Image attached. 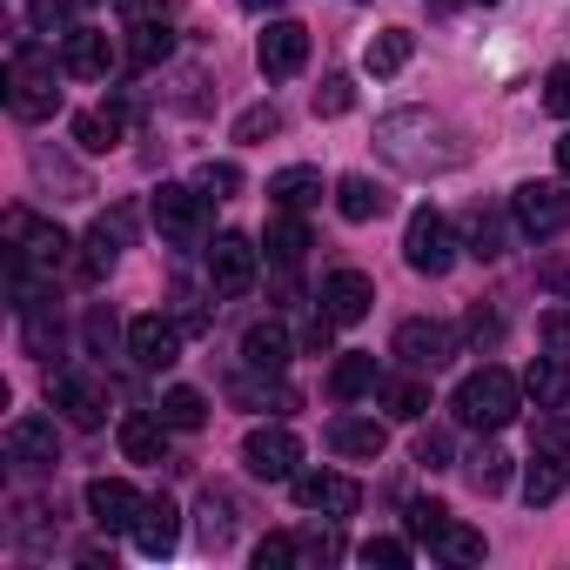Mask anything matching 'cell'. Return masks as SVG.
<instances>
[{"instance_id":"35","label":"cell","mask_w":570,"mask_h":570,"mask_svg":"<svg viewBox=\"0 0 570 570\" xmlns=\"http://www.w3.org/2000/svg\"><path fill=\"white\" fill-rule=\"evenodd\" d=\"M268 195H275V208H309V202H323V175L316 168H282V175H268Z\"/></svg>"},{"instance_id":"36","label":"cell","mask_w":570,"mask_h":570,"mask_svg":"<svg viewBox=\"0 0 570 570\" xmlns=\"http://www.w3.org/2000/svg\"><path fill=\"white\" fill-rule=\"evenodd\" d=\"M21 330H28V356H61V316H55V296H41L35 309H21Z\"/></svg>"},{"instance_id":"32","label":"cell","mask_w":570,"mask_h":570,"mask_svg":"<svg viewBox=\"0 0 570 570\" xmlns=\"http://www.w3.org/2000/svg\"><path fill=\"white\" fill-rule=\"evenodd\" d=\"M410 55H416V35H410V28H383V35L363 48V68H370V75H396V68H410Z\"/></svg>"},{"instance_id":"15","label":"cell","mask_w":570,"mask_h":570,"mask_svg":"<svg viewBox=\"0 0 570 570\" xmlns=\"http://www.w3.org/2000/svg\"><path fill=\"white\" fill-rule=\"evenodd\" d=\"M128 356H135V370H168V363H181V323H168V316H135V323H128Z\"/></svg>"},{"instance_id":"21","label":"cell","mask_w":570,"mask_h":570,"mask_svg":"<svg viewBox=\"0 0 570 570\" xmlns=\"http://www.w3.org/2000/svg\"><path fill=\"white\" fill-rule=\"evenodd\" d=\"M175 543H181V510H175L168 497H148L141 517H135V550H141V557H168Z\"/></svg>"},{"instance_id":"30","label":"cell","mask_w":570,"mask_h":570,"mask_svg":"<svg viewBox=\"0 0 570 570\" xmlns=\"http://www.w3.org/2000/svg\"><path fill=\"white\" fill-rule=\"evenodd\" d=\"M376 383H383V370H376V356H370V350H350V356H343V363L330 370V390H336L343 403H356V396H370Z\"/></svg>"},{"instance_id":"26","label":"cell","mask_w":570,"mask_h":570,"mask_svg":"<svg viewBox=\"0 0 570 570\" xmlns=\"http://www.w3.org/2000/svg\"><path fill=\"white\" fill-rule=\"evenodd\" d=\"M523 396H530L537 410H563V403H570V370H563V356H537V363L523 370Z\"/></svg>"},{"instance_id":"6","label":"cell","mask_w":570,"mask_h":570,"mask_svg":"<svg viewBox=\"0 0 570 570\" xmlns=\"http://www.w3.org/2000/svg\"><path fill=\"white\" fill-rule=\"evenodd\" d=\"M155 228L175 248H202L208 242V195L202 188H181V181H161L155 188Z\"/></svg>"},{"instance_id":"56","label":"cell","mask_w":570,"mask_h":570,"mask_svg":"<svg viewBox=\"0 0 570 570\" xmlns=\"http://www.w3.org/2000/svg\"><path fill=\"white\" fill-rule=\"evenodd\" d=\"M463 336H470V343L483 350V343H497V336H503V323H497L490 309H470V323H463Z\"/></svg>"},{"instance_id":"27","label":"cell","mask_w":570,"mask_h":570,"mask_svg":"<svg viewBox=\"0 0 570 570\" xmlns=\"http://www.w3.org/2000/svg\"><path fill=\"white\" fill-rule=\"evenodd\" d=\"M195 517H202V543H208V550H228V543H235V517H242V510H235V497H228V490H215V483H208V490H202V503H195Z\"/></svg>"},{"instance_id":"51","label":"cell","mask_w":570,"mask_h":570,"mask_svg":"<svg viewBox=\"0 0 570 570\" xmlns=\"http://www.w3.org/2000/svg\"><path fill=\"white\" fill-rule=\"evenodd\" d=\"M416 463H423V470H450V436H443V430H423V436H416Z\"/></svg>"},{"instance_id":"38","label":"cell","mask_w":570,"mask_h":570,"mask_svg":"<svg viewBox=\"0 0 570 570\" xmlns=\"http://www.w3.org/2000/svg\"><path fill=\"white\" fill-rule=\"evenodd\" d=\"M463 235H470V242H463L470 255H483V262H497V255H503V215H497V208H483V202H476V208H470V222H463Z\"/></svg>"},{"instance_id":"31","label":"cell","mask_w":570,"mask_h":570,"mask_svg":"<svg viewBox=\"0 0 570 570\" xmlns=\"http://www.w3.org/2000/svg\"><path fill=\"white\" fill-rule=\"evenodd\" d=\"M430 550H436L443 563H483V530H470V523L443 517V523L430 530Z\"/></svg>"},{"instance_id":"20","label":"cell","mask_w":570,"mask_h":570,"mask_svg":"<svg viewBox=\"0 0 570 570\" xmlns=\"http://www.w3.org/2000/svg\"><path fill=\"white\" fill-rule=\"evenodd\" d=\"M289 356H296V343H289V330H282V323H248L242 330V363L255 376H282V370H289Z\"/></svg>"},{"instance_id":"8","label":"cell","mask_w":570,"mask_h":570,"mask_svg":"<svg viewBox=\"0 0 570 570\" xmlns=\"http://www.w3.org/2000/svg\"><path fill=\"white\" fill-rule=\"evenodd\" d=\"M255 262H262V248H255L248 235H235V228L215 235V242H208V289L228 296V303L248 296V289H255Z\"/></svg>"},{"instance_id":"37","label":"cell","mask_w":570,"mask_h":570,"mask_svg":"<svg viewBox=\"0 0 570 570\" xmlns=\"http://www.w3.org/2000/svg\"><path fill=\"white\" fill-rule=\"evenodd\" d=\"M135 41H128V61L135 68H161L168 55H175V35H168V21H141V28H128Z\"/></svg>"},{"instance_id":"46","label":"cell","mask_w":570,"mask_h":570,"mask_svg":"<svg viewBox=\"0 0 570 570\" xmlns=\"http://www.w3.org/2000/svg\"><path fill=\"white\" fill-rule=\"evenodd\" d=\"M195 188H202V195H215V202H228V195L242 188V168H235V161H208Z\"/></svg>"},{"instance_id":"34","label":"cell","mask_w":570,"mask_h":570,"mask_svg":"<svg viewBox=\"0 0 570 570\" xmlns=\"http://www.w3.org/2000/svg\"><path fill=\"white\" fill-rule=\"evenodd\" d=\"M463 476H470V490H476V497H497V490L510 483V456H503L497 443H476V450L463 456Z\"/></svg>"},{"instance_id":"22","label":"cell","mask_w":570,"mask_h":570,"mask_svg":"<svg viewBox=\"0 0 570 570\" xmlns=\"http://www.w3.org/2000/svg\"><path fill=\"white\" fill-rule=\"evenodd\" d=\"M121 456L128 463H168V423H161V410L148 416V410H128L121 416Z\"/></svg>"},{"instance_id":"12","label":"cell","mask_w":570,"mask_h":570,"mask_svg":"<svg viewBox=\"0 0 570 570\" xmlns=\"http://www.w3.org/2000/svg\"><path fill=\"white\" fill-rule=\"evenodd\" d=\"M0 450H8L14 470H55L61 463V430H55V416H14Z\"/></svg>"},{"instance_id":"28","label":"cell","mask_w":570,"mask_h":570,"mask_svg":"<svg viewBox=\"0 0 570 570\" xmlns=\"http://www.w3.org/2000/svg\"><path fill=\"white\" fill-rule=\"evenodd\" d=\"M336 208H343V222H376V215H390V195L370 175H343L336 181Z\"/></svg>"},{"instance_id":"10","label":"cell","mask_w":570,"mask_h":570,"mask_svg":"<svg viewBox=\"0 0 570 570\" xmlns=\"http://www.w3.org/2000/svg\"><path fill=\"white\" fill-rule=\"evenodd\" d=\"M396 356H403L410 370L436 376V370L456 363V330H450V323H430V316H410V323L396 330Z\"/></svg>"},{"instance_id":"42","label":"cell","mask_w":570,"mask_h":570,"mask_svg":"<svg viewBox=\"0 0 570 570\" xmlns=\"http://www.w3.org/2000/svg\"><path fill=\"white\" fill-rule=\"evenodd\" d=\"M268 135H282V108H275V101H255V108L235 121V141L255 148V141H268Z\"/></svg>"},{"instance_id":"41","label":"cell","mask_w":570,"mask_h":570,"mask_svg":"<svg viewBox=\"0 0 570 570\" xmlns=\"http://www.w3.org/2000/svg\"><path fill=\"white\" fill-rule=\"evenodd\" d=\"M350 108H356V81H350V75H323V88H316V115L336 121V115H350Z\"/></svg>"},{"instance_id":"11","label":"cell","mask_w":570,"mask_h":570,"mask_svg":"<svg viewBox=\"0 0 570 570\" xmlns=\"http://www.w3.org/2000/svg\"><path fill=\"white\" fill-rule=\"evenodd\" d=\"M255 68H262L268 81L303 75V68H309V28H303V21H268L262 41H255Z\"/></svg>"},{"instance_id":"43","label":"cell","mask_w":570,"mask_h":570,"mask_svg":"<svg viewBox=\"0 0 570 570\" xmlns=\"http://www.w3.org/2000/svg\"><path fill=\"white\" fill-rule=\"evenodd\" d=\"M289 563H303V550H296L289 530H275V537L255 543V570H289Z\"/></svg>"},{"instance_id":"16","label":"cell","mask_w":570,"mask_h":570,"mask_svg":"<svg viewBox=\"0 0 570 570\" xmlns=\"http://www.w3.org/2000/svg\"><path fill=\"white\" fill-rule=\"evenodd\" d=\"M296 503H303V510H316V517H350V510L363 503V490H356V476L303 470V476H296Z\"/></svg>"},{"instance_id":"18","label":"cell","mask_w":570,"mask_h":570,"mask_svg":"<svg viewBox=\"0 0 570 570\" xmlns=\"http://www.w3.org/2000/svg\"><path fill=\"white\" fill-rule=\"evenodd\" d=\"M141 503H148V497H135V483H121V476H95V483H88V517H95V530H135Z\"/></svg>"},{"instance_id":"47","label":"cell","mask_w":570,"mask_h":570,"mask_svg":"<svg viewBox=\"0 0 570 570\" xmlns=\"http://www.w3.org/2000/svg\"><path fill=\"white\" fill-rule=\"evenodd\" d=\"M443 517H450V510H443L436 497H416V503L403 510V523H410V537H416V543H430V530H436Z\"/></svg>"},{"instance_id":"4","label":"cell","mask_w":570,"mask_h":570,"mask_svg":"<svg viewBox=\"0 0 570 570\" xmlns=\"http://www.w3.org/2000/svg\"><path fill=\"white\" fill-rule=\"evenodd\" d=\"M68 235L55 228V222H41V215H28V208H8V262H21V268H35V275H55L61 262H68Z\"/></svg>"},{"instance_id":"1","label":"cell","mask_w":570,"mask_h":570,"mask_svg":"<svg viewBox=\"0 0 570 570\" xmlns=\"http://www.w3.org/2000/svg\"><path fill=\"white\" fill-rule=\"evenodd\" d=\"M376 148H383V161L403 168V175H450V168L470 161L463 135H456L443 115H430V108H396V115H383V121H376Z\"/></svg>"},{"instance_id":"29","label":"cell","mask_w":570,"mask_h":570,"mask_svg":"<svg viewBox=\"0 0 570 570\" xmlns=\"http://www.w3.org/2000/svg\"><path fill=\"white\" fill-rule=\"evenodd\" d=\"M563 483H570V463L537 450V456H530V470H523V503H530V510H543V503H557V497H563Z\"/></svg>"},{"instance_id":"39","label":"cell","mask_w":570,"mask_h":570,"mask_svg":"<svg viewBox=\"0 0 570 570\" xmlns=\"http://www.w3.org/2000/svg\"><path fill=\"white\" fill-rule=\"evenodd\" d=\"M161 423H168V430H202V423H208L202 390H168V396H161Z\"/></svg>"},{"instance_id":"9","label":"cell","mask_w":570,"mask_h":570,"mask_svg":"<svg viewBox=\"0 0 570 570\" xmlns=\"http://www.w3.org/2000/svg\"><path fill=\"white\" fill-rule=\"evenodd\" d=\"M48 403H55L68 423H81V430H101V423H108V383L88 376V370H61V376H48Z\"/></svg>"},{"instance_id":"55","label":"cell","mask_w":570,"mask_h":570,"mask_svg":"<svg viewBox=\"0 0 570 570\" xmlns=\"http://www.w3.org/2000/svg\"><path fill=\"white\" fill-rule=\"evenodd\" d=\"M537 336H543L550 350H570V309H543V323H537Z\"/></svg>"},{"instance_id":"2","label":"cell","mask_w":570,"mask_h":570,"mask_svg":"<svg viewBox=\"0 0 570 570\" xmlns=\"http://www.w3.org/2000/svg\"><path fill=\"white\" fill-rule=\"evenodd\" d=\"M8 108H14V121H48L61 108V75H55V55L41 41H14V55H8Z\"/></svg>"},{"instance_id":"24","label":"cell","mask_w":570,"mask_h":570,"mask_svg":"<svg viewBox=\"0 0 570 570\" xmlns=\"http://www.w3.org/2000/svg\"><path fill=\"white\" fill-rule=\"evenodd\" d=\"M262 242H268V262H275V268H303V255H309V248H316V242H309V228H303V215H296V208H282V215H275V222H268V235H262Z\"/></svg>"},{"instance_id":"19","label":"cell","mask_w":570,"mask_h":570,"mask_svg":"<svg viewBox=\"0 0 570 570\" xmlns=\"http://www.w3.org/2000/svg\"><path fill=\"white\" fill-rule=\"evenodd\" d=\"M128 228H135L128 208H108V215L88 228V242H81V275H88V282H101V275L115 268V255L128 248Z\"/></svg>"},{"instance_id":"7","label":"cell","mask_w":570,"mask_h":570,"mask_svg":"<svg viewBox=\"0 0 570 570\" xmlns=\"http://www.w3.org/2000/svg\"><path fill=\"white\" fill-rule=\"evenodd\" d=\"M242 463H248V476H262V483H296L303 443H296V430L262 423V430H248V436H242Z\"/></svg>"},{"instance_id":"5","label":"cell","mask_w":570,"mask_h":570,"mask_svg":"<svg viewBox=\"0 0 570 570\" xmlns=\"http://www.w3.org/2000/svg\"><path fill=\"white\" fill-rule=\"evenodd\" d=\"M456 248H463L456 228L423 202V208L410 215V228H403V262H410L416 275H450V268H456Z\"/></svg>"},{"instance_id":"40","label":"cell","mask_w":570,"mask_h":570,"mask_svg":"<svg viewBox=\"0 0 570 570\" xmlns=\"http://www.w3.org/2000/svg\"><path fill=\"white\" fill-rule=\"evenodd\" d=\"M235 403H248V410H296V390H282V383H248V376H235Z\"/></svg>"},{"instance_id":"44","label":"cell","mask_w":570,"mask_h":570,"mask_svg":"<svg viewBox=\"0 0 570 570\" xmlns=\"http://www.w3.org/2000/svg\"><path fill=\"white\" fill-rule=\"evenodd\" d=\"M530 436H537L543 456H563V463H570V423H563L557 410H537V430H530Z\"/></svg>"},{"instance_id":"48","label":"cell","mask_w":570,"mask_h":570,"mask_svg":"<svg viewBox=\"0 0 570 570\" xmlns=\"http://www.w3.org/2000/svg\"><path fill=\"white\" fill-rule=\"evenodd\" d=\"M35 175H41V181H61V188H68V202H81V195H88V181H81L68 161H55V155H35Z\"/></svg>"},{"instance_id":"57","label":"cell","mask_w":570,"mask_h":570,"mask_svg":"<svg viewBox=\"0 0 570 570\" xmlns=\"http://www.w3.org/2000/svg\"><path fill=\"white\" fill-rule=\"evenodd\" d=\"M557 168L570 175V135H557Z\"/></svg>"},{"instance_id":"54","label":"cell","mask_w":570,"mask_h":570,"mask_svg":"<svg viewBox=\"0 0 570 570\" xmlns=\"http://www.w3.org/2000/svg\"><path fill=\"white\" fill-rule=\"evenodd\" d=\"M108 343H115V309H88V350L108 356Z\"/></svg>"},{"instance_id":"49","label":"cell","mask_w":570,"mask_h":570,"mask_svg":"<svg viewBox=\"0 0 570 570\" xmlns=\"http://www.w3.org/2000/svg\"><path fill=\"white\" fill-rule=\"evenodd\" d=\"M296 550H303V563H330V557H343V537L336 530H303Z\"/></svg>"},{"instance_id":"3","label":"cell","mask_w":570,"mask_h":570,"mask_svg":"<svg viewBox=\"0 0 570 570\" xmlns=\"http://www.w3.org/2000/svg\"><path fill=\"white\" fill-rule=\"evenodd\" d=\"M450 410L470 423V430H503L517 410H523V383L510 376V370H497V363H483L476 376H463L456 383V396H450Z\"/></svg>"},{"instance_id":"53","label":"cell","mask_w":570,"mask_h":570,"mask_svg":"<svg viewBox=\"0 0 570 570\" xmlns=\"http://www.w3.org/2000/svg\"><path fill=\"white\" fill-rule=\"evenodd\" d=\"M115 8H121L128 28H141V21H168V0H115Z\"/></svg>"},{"instance_id":"14","label":"cell","mask_w":570,"mask_h":570,"mask_svg":"<svg viewBox=\"0 0 570 570\" xmlns=\"http://www.w3.org/2000/svg\"><path fill=\"white\" fill-rule=\"evenodd\" d=\"M370 303H376V282L363 275V268H336V275H323V296H316V309L343 330V323H363L370 316Z\"/></svg>"},{"instance_id":"33","label":"cell","mask_w":570,"mask_h":570,"mask_svg":"<svg viewBox=\"0 0 570 570\" xmlns=\"http://www.w3.org/2000/svg\"><path fill=\"white\" fill-rule=\"evenodd\" d=\"M376 396H383V410H390L396 423H416V416L430 410V383H423V370H416V376H396V383H376Z\"/></svg>"},{"instance_id":"59","label":"cell","mask_w":570,"mask_h":570,"mask_svg":"<svg viewBox=\"0 0 570 570\" xmlns=\"http://www.w3.org/2000/svg\"><path fill=\"white\" fill-rule=\"evenodd\" d=\"M483 8H497V0H483Z\"/></svg>"},{"instance_id":"23","label":"cell","mask_w":570,"mask_h":570,"mask_svg":"<svg viewBox=\"0 0 570 570\" xmlns=\"http://www.w3.org/2000/svg\"><path fill=\"white\" fill-rule=\"evenodd\" d=\"M330 450H336V456H356V463H376V456L390 450V430H383L376 416H336V423H330Z\"/></svg>"},{"instance_id":"13","label":"cell","mask_w":570,"mask_h":570,"mask_svg":"<svg viewBox=\"0 0 570 570\" xmlns=\"http://www.w3.org/2000/svg\"><path fill=\"white\" fill-rule=\"evenodd\" d=\"M510 215H517V228L523 235H557V228H570V195L557 188V181H523L517 195H510Z\"/></svg>"},{"instance_id":"17","label":"cell","mask_w":570,"mask_h":570,"mask_svg":"<svg viewBox=\"0 0 570 570\" xmlns=\"http://www.w3.org/2000/svg\"><path fill=\"white\" fill-rule=\"evenodd\" d=\"M115 61H121V55H115V41H108L101 28H75V35L61 41V68H68L75 81H108Z\"/></svg>"},{"instance_id":"52","label":"cell","mask_w":570,"mask_h":570,"mask_svg":"<svg viewBox=\"0 0 570 570\" xmlns=\"http://www.w3.org/2000/svg\"><path fill=\"white\" fill-rule=\"evenodd\" d=\"M543 108L570 121V68H550V75H543Z\"/></svg>"},{"instance_id":"58","label":"cell","mask_w":570,"mask_h":570,"mask_svg":"<svg viewBox=\"0 0 570 570\" xmlns=\"http://www.w3.org/2000/svg\"><path fill=\"white\" fill-rule=\"evenodd\" d=\"M242 8H248V14H268V8H282V0H242Z\"/></svg>"},{"instance_id":"50","label":"cell","mask_w":570,"mask_h":570,"mask_svg":"<svg viewBox=\"0 0 570 570\" xmlns=\"http://www.w3.org/2000/svg\"><path fill=\"white\" fill-rule=\"evenodd\" d=\"M356 557H363V563H383V570H403V563H410V543H396V537H370Z\"/></svg>"},{"instance_id":"25","label":"cell","mask_w":570,"mask_h":570,"mask_svg":"<svg viewBox=\"0 0 570 570\" xmlns=\"http://www.w3.org/2000/svg\"><path fill=\"white\" fill-rule=\"evenodd\" d=\"M128 135V108L121 101H108V108H88V115H75V141L88 148V155H108L115 141Z\"/></svg>"},{"instance_id":"45","label":"cell","mask_w":570,"mask_h":570,"mask_svg":"<svg viewBox=\"0 0 570 570\" xmlns=\"http://www.w3.org/2000/svg\"><path fill=\"white\" fill-rule=\"evenodd\" d=\"M28 28H35V35H61V41H68V35H75V28H68V0H35V8H28Z\"/></svg>"}]
</instances>
